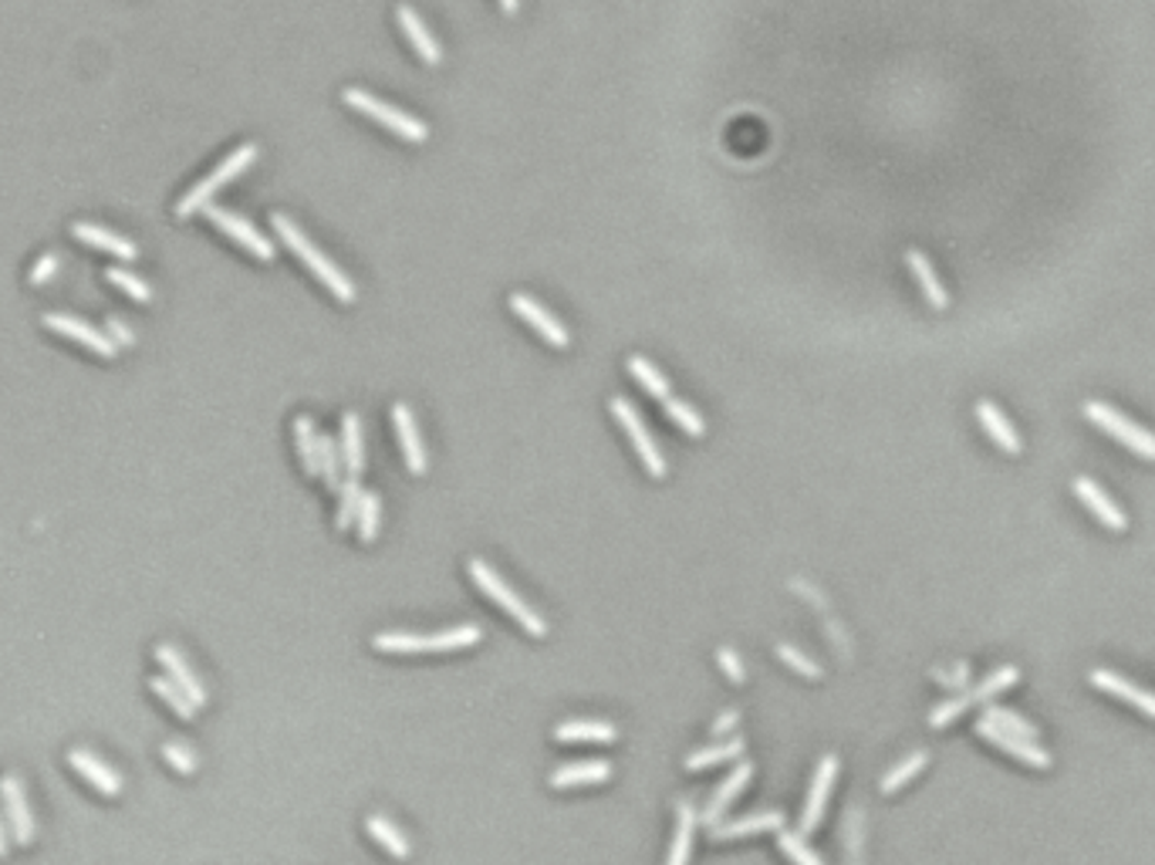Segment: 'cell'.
Returning a JSON list of instances; mask_svg holds the SVG:
<instances>
[{"mask_svg":"<svg viewBox=\"0 0 1155 865\" xmlns=\"http://www.w3.org/2000/svg\"><path fill=\"white\" fill-rule=\"evenodd\" d=\"M777 656H780L784 663H788L791 669H798L801 676H808V679H818V676H821V666H818L814 659H808L801 650L788 646V643H780V646H777Z\"/></svg>","mask_w":1155,"mask_h":865,"instance_id":"obj_43","label":"cell"},{"mask_svg":"<svg viewBox=\"0 0 1155 865\" xmlns=\"http://www.w3.org/2000/svg\"><path fill=\"white\" fill-rule=\"evenodd\" d=\"M368 835H373L389 855H396V858H406L409 855V842H406V835L392 825V822H386V818H379V814H373V818H368Z\"/></svg>","mask_w":1155,"mask_h":865,"instance_id":"obj_36","label":"cell"},{"mask_svg":"<svg viewBox=\"0 0 1155 865\" xmlns=\"http://www.w3.org/2000/svg\"><path fill=\"white\" fill-rule=\"evenodd\" d=\"M751 778H754V767H751L747 761H744V764H736V767L726 774V778L717 785V791H713V798H710L707 811L700 814V818H703V825H717V822H723L726 808L733 805V798H736V795H741V791L751 785Z\"/></svg>","mask_w":1155,"mask_h":865,"instance_id":"obj_20","label":"cell"},{"mask_svg":"<svg viewBox=\"0 0 1155 865\" xmlns=\"http://www.w3.org/2000/svg\"><path fill=\"white\" fill-rule=\"evenodd\" d=\"M906 267L912 270V278H915V285H919L922 298H926L933 308H940V311H943V308L949 304V295H946V288H943L940 275H936L933 260H930L926 254H922V251H906Z\"/></svg>","mask_w":1155,"mask_h":865,"instance_id":"obj_25","label":"cell"},{"mask_svg":"<svg viewBox=\"0 0 1155 865\" xmlns=\"http://www.w3.org/2000/svg\"><path fill=\"white\" fill-rule=\"evenodd\" d=\"M41 322H44V329H52V332H58V335H65V339H71V342H78V345H85V348H91V352L102 355V358H115V355H119V345H115L102 329L81 322V318H75V314L48 311V314L41 318Z\"/></svg>","mask_w":1155,"mask_h":865,"instance_id":"obj_11","label":"cell"},{"mask_svg":"<svg viewBox=\"0 0 1155 865\" xmlns=\"http://www.w3.org/2000/svg\"><path fill=\"white\" fill-rule=\"evenodd\" d=\"M511 311H514L518 318H524V325H531V329H534L544 342H551L554 348H568V345H571L568 329H565L544 304H537L531 295H524V291L511 295Z\"/></svg>","mask_w":1155,"mask_h":865,"instance_id":"obj_14","label":"cell"},{"mask_svg":"<svg viewBox=\"0 0 1155 865\" xmlns=\"http://www.w3.org/2000/svg\"><path fill=\"white\" fill-rule=\"evenodd\" d=\"M697 822H700L697 808H692L689 801H682V805H679V825H676V835H673V845H669L666 865H689V855H692V839H697Z\"/></svg>","mask_w":1155,"mask_h":865,"instance_id":"obj_27","label":"cell"},{"mask_svg":"<svg viewBox=\"0 0 1155 865\" xmlns=\"http://www.w3.org/2000/svg\"><path fill=\"white\" fill-rule=\"evenodd\" d=\"M1088 679H1091V687H1098V690H1104V694H1112V697H1119V700H1125V703H1132L1135 710H1142L1145 717L1155 720V694L1135 687V683H1132L1129 676H1122V673H1115V669H1091Z\"/></svg>","mask_w":1155,"mask_h":865,"instance_id":"obj_17","label":"cell"},{"mask_svg":"<svg viewBox=\"0 0 1155 865\" xmlns=\"http://www.w3.org/2000/svg\"><path fill=\"white\" fill-rule=\"evenodd\" d=\"M71 237H78L91 251H105V254H112L119 260H132L138 254V247L129 237H122L115 231H105V226H99V223H71Z\"/></svg>","mask_w":1155,"mask_h":865,"instance_id":"obj_23","label":"cell"},{"mask_svg":"<svg viewBox=\"0 0 1155 865\" xmlns=\"http://www.w3.org/2000/svg\"><path fill=\"white\" fill-rule=\"evenodd\" d=\"M518 8H521V0H500V11H503L507 18H514Z\"/></svg>","mask_w":1155,"mask_h":865,"instance_id":"obj_50","label":"cell"},{"mask_svg":"<svg viewBox=\"0 0 1155 865\" xmlns=\"http://www.w3.org/2000/svg\"><path fill=\"white\" fill-rule=\"evenodd\" d=\"M777 845H780V852L784 855H788V862L791 865H824V858L804 842V835L801 832H788V829H780L777 832Z\"/></svg>","mask_w":1155,"mask_h":865,"instance_id":"obj_35","label":"cell"},{"mask_svg":"<svg viewBox=\"0 0 1155 865\" xmlns=\"http://www.w3.org/2000/svg\"><path fill=\"white\" fill-rule=\"evenodd\" d=\"M392 423H396V433H399V446H402L406 467H409L412 474H423V470H426V450H423V440H420V426H415V417L409 413L406 402H396V406H392Z\"/></svg>","mask_w":1155,"mask_h":865,"instance_id":"obj_19","label":"cell"},{"mask_svg":"<svg viewBox=\"0 0 1155 865\" xmlns=\"http://www.w3.org/2000/svg\"><path fill=\"white\" fill-rule=\"evenodd\" d=\"M922 767H926V754H922V751H915V754H909L906 761H899V764L886 774V778H882V785H879L882 795H892V791H899L902 785H909Z\"/></svg>","mask_w":1155,"mask_h":865,"instance_id":"obj_40","label":"cell"},{"mask_svg":"<svg viewBox=\"0 0 1155 865\" xmlns=\"http://www.w3.org/2000/svg\"><path fill=\"white\" fill-rule=\"evenodd\" d=\"M156 659H159V666L166 669V676L176 683V687H179L182 694H187V697L193 700V707H203V703H207V687H203V679L197 676V669L190 666V659L179 653V646H173V643H159V646H156Z\"/></svg>","mask_w":1155,"mask_h":865,"instance_id":"obj_16","label":"cell"},{"mask_svg":"<svg viewBox=\"0 0 1155 865\" xmlns=\"http://www.w3.org/2000/svg\"><path fill=\"white\" fill-rule=\"evenodd\" d=\"M11 852V832H8V822H4V811H0V858H4Z\"/></svg>","mask_w":1155,"mask_h":865,"instance_id":"obj_49","label":"cell"},{"mask_svg":"<svg viewBox=\"0 0 1155 865\" xmlns=\"http://www.w3.org/2000/svg\"><path fill=\"white\" fill-rule=\"evenodd\" d=\"M318 464H321V477H325L329 490L335 494L342 487V446L332 436H318Z\"/></svg>","mask_w":1155,"mask_h":865,"instance_id":"obj_33","label":"cell"},{"mask_svg":"<svg viewBox=\"0 0 1155 865\" xmlns=\"http://www.w3.org/2000/svg\"><path fill=\"white\" fill-rule=\"evenodd\" d=\"M480 643L477 625H456L446 632L420 635V632H379L373 646L379 653H453V650H470Z\"/></svg>","mask_w":1155,"mask_h":865,"instance_id":"obj_2","label":"cell"},{"mask_svg":"<svg viewBox=\"0 0 1155 865\" xmlns=\"http://www.w3.org/2000/svg\"><path fill=\"white\" fill-rule=\"evenodd\" d=\"M717 659H720L723 673H726V676H730L733 683H744V679H747V673H744V663H741V659H736V653H733L730 646H723Z\"/></svg>","mask_w":1155,"mask_h":865,"instance_id":"obj_45","label":"cell"},{"mask_svg":"<svg viewBox=\"0 0 1155 865\" xmlns=\"http://www.w3.org/2000/svg\"><path fill=\"white\" fill-rule=\"evenodd\" d=\"M0 805H4V822H8L11 842L31 845L37 825H34V814H31V805H27V791H24V785H21L18 774H4V778H0Z\"/></svg>","mask_w":1155,"mask_h":865,"instance_id":"obj_10","label":"cell"},{"mask_svg":"<svg viewBox=\"0 0 1155 865\" xmlns=\"http://www.w3.org/2000/svg\"><path fill=\"white\" fill-rule=\"evenodd\" d=\"M609 409H612V417L619 420V426L629 433V440H632V446H635V453H638V461L645 464V470H649L653 477H663V474H666L663 450L656 446L649 426H645L642 417L635 413V406H632L625 396H615V399L609 402Z\"/></svg>","mask_w":1155,"mask_h":865,"instance_id":"obj_8","label":"cell"},{"mask_svg":"<svg viewBox=\"0 0 1155 865\" xmlns=\"http://www.w3.org/2000/svg\"><path fill=\"white\" fill-rule=\"evenodd\" d=\"M396 21H399L402 34L409 37V44L415 48V55H420L426 65H440V62H443V48H440V41L430 34L426 21H423L420 14H415L409 4H399V8H396Z\"/></svg>","mask_w":1155,"mask_h":865,"instance_id":"obj_21","label":"cell"},{"mask_svg":"<svg viewBox=\"0 0 1155 865\" xmlns=\"http://www.w3.org/2000/svg\"><path fill=\"white\" fill-rule=\"evenodd\" d=\"M977 420H980V426L987 430V436H990L1003 453H1010V457H1018V453L1024 450L1021 433L1013 430V423L1000 413V406H993L990 399H980V402H977Z\"/></svg>","mask_w":1155,"mask_h":865,"instance_id":"obj_24","label":"cell"},{"mask_svg":"<svg viewBox=\"0 0 1155 865\" xmlns=\"http://www.w3.org/2000/svg\"><path fill=\"white\" fill-rule=\"evenodd\" d=\"M203 213H207V220L216 226V231H223L230 241L241 244L247 254H254L257 260H267V264L274 260L277 247H274V244H270V241H267L260 231H257V226H254L247 217H241V213H234V210H226V207H213V203H210Z\"/></svg>","mask_w":1155,"mask_h":865,"instance_id":"obj_9","label":"cell"},{"mask_svg":"<svg viewBox=\"0 0 1155 865\" xmlns=\"http://www.w3.org/2000/svg\"><path fill=\"white\" fill-rule=\"evenodd\" d=\"M470 578L477 581V588L484 591V596L490 599V602H497L507 616H511L514 622H521L524 625V632H531V635H544L547 632V625H544V619L518 596V591H511V588H507L500 578H497V572L487 565V562H480V558H474L470 562Z\"/></svg>","mask_w":1155,"mask_h":865,"instance_id":"obj_6","label":"cell"},{"mask_svg":"<svg viewBox=\"0 0 1155 865\" xmlns=\"http://www.w3.org/2000/svg\"><path fill=\"white\" fill-rule=\"evenodd\" d=\"M338 446H342V461H345L348 477H358L365 467V446H362V420L355 413L342 417V443Z\"/></svg>","mask_w":1155,"mask_h":865,"instance_id":"obj_29","label":"cell"},{"mask_svg":"<svg viewBox=\"0 0 1155 865\" xmlns=\"http://www.w3.org/2000/svg\"><path fill=\"white\" fill-rule=\"evenodd\" d=\"M105 335L119 345V348H125V345H132L135 342V335H132V329L122 322V318H109V322H105Z\"/></svg>","mask_w":1155,"mask_h":865,"instance_id":"obj_46","label":"cell"},{"mask_svg":"<svg viewBox=\"0 0 1155 865\" xmlns=\"http://www.w3.org/2000/svg\"><path fill=\"white\" fill-rule=\"evenodd\" d=\"M149 687H153V694L179 717V720H193L197 717V707H193V700L187 697V694H182L179 687H176V683L169 679V676H153L149 679Z\"/></svg>","mask_w":1155,"mask_h":865,"instance_id":"obj_32","label":"cell"},{"mask_svg":"<svg viewBox=\"0 0 1155 865\" xmlns=\"http://www.w3.org/2000/svg\"><path fill=\"white\" fill-rule=\"evenodd\" d=\"M612 778V767L606 761H581V764H565L551 774V788H578V785H598V781H609Z\"/></svg>","mask_w":1155,"mask_h":865,"instance_id":"obj_26","label":"cell"},{"mask_svg":"<svg viewBox=\"0 0 1155 865\" xmlns=\"http://www.w3.org/2000/svg\"><path fill=\"white\" fill-rule=\"evenodd\" d=\"M554 738L558 741H595V744H609L619 738V731L612 723H602V720H565L554 727Z\"/></svg>","mask_w":1155,"mask_h":865,"instance_id":"obj_28","label":"cell"},{"mask_svg":"<svg viewBox=\"0 0 1155 865\" xmlns=\"http://www.w3.org/2000/svg\"><path fill=\"white\" fill-rule=\"evenodd\" d=\"M55 267H58V257H55V254H44V257L34 264V270H31V285H44V281H48V278L55 275Z\"/></svg>","mask_w":1155,"mask_h":865,"instance_id":"obj_47","label":"cell"},{"mask_svg":"<svg viewBox=\"0 0 1155 865\" xmlns=\"http://www.w3.org/2000/svg\"><path fill=\"white\" fill-rule=\"evenodd\" d=\"M270 226H274V234L281 237V244H285V247H288V251L311 270V275L342 301V304H352V301H355V285L345 278V270H342L335 260H329L325 254H321L291 217L274 213V217H270Z\"/></svg>","mask_w":1155,"mask_h":865,"instance_id":"obj_1","label":"cell"},{"mask_svg":"<svg viewBox=\"0 0 1155 865\" xmlns=\"http://www.w3.org/2000/svg\"><path fill=\"white\" fill-rule=\"evenodd\" d=\"M1021 679V673H1018V666H1000V669H993L990 676H984L980 683H977V687L974 690H966V694H959V697H953V700H946V703H940L933 713H930V723L933 727H946V723H953L959 713H966L969 707H977V703H987V700H993L997 694H1003V690H1010L1013 687V683H1018Z\"/></svg>","mask_w":1155,"mask_h":865,"instance_id":"obj_7","label":"cell"},{"mask_svg":"<svg viewBox=\"0 0 1155 865\" xmlns=\"http://www.w3.org/2000/svg\"><path fill=\"white\" fill-rule=\"evenodd\" d=\"M163 757H166L176 770H182V774H193V770H197V754H193L187 744H179V741H169V744L163 747Z\"/></svg>","mask_w":1155,"mask_h":865,"instance_id":"obj_44","label":"cell"},{"mask_svg":"<svg viewBox=\"0 0 1155 865\" xmlns=\"http://www.w3.org/2000/svg\"><path fill=\"white\" fill-rule=\"evenodd\" d=\"M318 430L311 417H298L295 420V440H298V453H301V467L308 477H321V464H318Z\"/></svg>","mask_w":1155,"mask_h":865,"instance_id":"obj_31","label":"cell"},{"mask_svg":"<svg viewBox=\"0 0 1155 865\" xmlns=\"http://www.w3.org/2000/svg\"><path fill=\"white\" fill-rule=\"evenodd\" d=\"M379 514H382V500L379 494H362V504H358V537L362 541H373L379 534Z\"/></svg>","mask_w":1155,"mask_h":865,"instance_id":"obj_41","label":"cell"},{"mask_svg":"<svg viewBox=\"0 0 1155 865\" xmlns=\"http://www.w3.org/2000/svg\"><path fill=\"white\" fill-rule=\"evenodd\" d=\"M342 102H345L348 109L368 115L373 122H379L382 129L396 132L399 140H406V143H426V140H430V125H426L423 119H415V115H409V112H402V109H396V106H389V102H379L376 96L362 92V88H345Z\"/></svg>","mask_w":1155,"mask_h":865,"instance_id":"obj_4","label":"cell"},{"mask_svg":"<svg viewBox=\"0 0 1155 865\" xmlns=\"http://www.w3.org/2000/svg\"><path fill=\"white\" fill-rule=\"evenodd\" d=\"M736 720H741V717H736V710H726V713H720V717L713 720V738H723V734H730V731H733V727H736Z\"/></svg>","mask_w":1155,"mask_h":865,"instance_id":"obj_48","label":"cell"},{"mask_svg":"<svg viewBox=\"0 0 1155 865\" xmlns=\"http://www.w3.org/2000/svg\"><path fill=\"white\" fill-rule=\"evenodd\" d=\"M835 778H839V757L835 754H824L814 767V778H811V791H808V801H804V811H801V835H811L821 818H824V805L831 798V788H835Z\"/></svg>","mask_w":1155,"mask_h":865,"instance_id":"obj_13","label":"cell"},{"mask_svg":"<svg viewBox=\"0 0 1155 865\" xmlns=\"http://www.w3.org/2000/svg\"><path fill=\"white\" fill-rule=\"evenodd\" d=\"M977 734L987 741V744H993L997 751H1003V754H1010V757H1018L1021 764H1028V767H1051V754L1047 751H1041L1034 741H1028V738H1021V734H1010V731H1003V727H997L993 720H987V717H980L977 720Z\"/></svg>","mask_w":1155,"mask_h":865,"instance_id":"obj_12","label":"cell"},{"mask_svg":"<svg viewBox=\"0 0 1155 865\" xmlns=\"http://www.w3.org/2000/svg\"><path fill=\"white\" fill-rule=\"evenodd\" d=\"M68 764H71L99 795H105V798L122 795V774H119L112 764H105L99 754H91L88 747H71V751H68Z\"/></svg>","mask_w":1155,"mask_h":865,"instance_id":"obj_15","label":"cell"},{"mask_svg":"<svg viewBox=\"0 0 1155 865\" xmlns=\"http://www.w3.org/2000/svg\"><path fill=\"white\" fill-rule=\"evenodd\" d=\"M744 754V741H726V744H717V747H703L697 754L686 757V767L689 770H703V767H713V764H723V761H733Z\"/></svg>","mask_w":1155,"mask_h":865,"instance_id":"obj_39","label":"cell"},{"mask_svg":"<svg viewBox=\"0 0 1155 865\" xmlns=\"http://www.w3.org/2000/svg\"><path fill=\"white\" fill-rule=\"evenodd\" d=\"M1075 494L1081 497V504L1104 524V528H1112V531H1125L1129 528V518L1122 514V508L1115 504V500L1112 497H1108L1091 477H1075Z\"/></svg>","mask_w":1155,"mask_h":865,"instance_id":"obj_18","label":"cell"},{"mask_svg":"<svg viewBox=\"0 0 1155 865\" xmlns=\"http://www.w3.org/2000/svg\"><path fill=\"white\" fill-rule=\"evenodd\" d=\"M1085 420L1095 423L1101 433H1108L1112 440H1119L1122 446H1129L1132 453H1139L1142 461H1155V433H1148L1145 426H1139L1135 420H1129L1125 413H1119L1115 406L1088 399L1085 402Z\"/></svg>","mask_w":1155,"mask_h":865,"instance_id":"obj_5","label":"cell"},{"mask_svg":"<svg viewBox=\"0 0 1155 865\" xmlns=\"http://www.w3.org/2000/svg\"><path fill=\"white\" fill-rule=\"evenodd\" d=\"M257 156H260V149H257L254 143H244L241 149H234L213 173H207L193 190H187V197H182V200L176 203V217L187 220V217L203 213V210L210 207V200H213L226 184H234V179H237L244 169H251V166L257 163Z\"/></svg>","mask_w":1155,"mask_h":865,"instance_id":"obj_3","label":"cell"},{"mask_svg":"<svg viewBox=\"0 0 1155 865\" xmlns=\"http://www.w3.org/2000/svg\"><path fill=\"white\" fill-rule=\"evenodd\" d=\"M358 504H362V484H358V477L342 480V487H338V514H335V528H338V531H348V528L355 524Z\"/></svg>","mask_w":1155,"mask_h":865,"instance_id":"obj_38","label":"cell"},{"mask_svg":"<svg viewBox=\"0 0 1155 865\" xmlns=\"http://www.w3.org/2000/svg\"><path fill=\"white\" fill-rule=\"evenodd\" d=\"M105 278H109V285L112 288H119V291H125L132 301H138V304H149L153 301V288L143 281V278H138V275H132V270L129 267H109L105 270Z\"/></svg>","mask_w":1155,"mask_h":865,"instance_id":"obj_37","label":"cell"},{"mask_svg":"<svg viewBox=\"0 0 1155 865\" xmlns=\"http://www.w3.org/2000/svg\"><path fill=\"white\" fill-rule=\"evenodd\" d=\"M987 720H993L997 727H1003V731H1010V734H1021V738H1028V741H1037V727L1031 723V720H1024L1021 713H1013V710H1003V707H987V713H984Z\"/></svg>","mask_w":1155,"mask_h":865,"instance_id":"obj_42","label":"cell"},{"mask_svg":"<svg viewBox=\"0 0 1155 865\" xmlns=\"http://www.w3.org/2000/svg\"><path fill=\"white\" fill-rule=\"evenodd\" d=\"M663 409H666V417L686 433V436H692V440H700L703 433H707V423H703V417L697 413V409H692L689 402H682V399H676V396H669V399H663Z\"/></svg>","mask_w":1155,"mask_h":865,"instance_id":"obj_34","label":"cell"},{"mask_svg":"<svg viewBox=\"0 0 1155 865\" xmlns=\"http://www.w3.org/2000/svg\"><path fill=\"white\" fill-rule=\"evenodd\" d=\"M625 369H629V376L645 389V392H649L653 399H669L673 396V386H669V379L653 366V362L649 358H642V355H632L629 362H625Z\"/></svg>","mask_w":1155,"mask_h":865,"instance_id":"obj_30","label":"cell"},{"mask_svg":"<svg viewBox=\"0 0 1155 865\" xmlns=\"http://www.w3.org/2000/svg\"><path fill=\"white\" fill-rule=\"evenodd\" d=\"M780 829H784V814L780 811H757V814H747V818H736V822L710 825V839L713 842H730V839H747V835L780 832Z\"/></svg>","mask_w":1155,"mask_h":865,"instance_id":"obj_22","label":"cell"}]
</instances>
